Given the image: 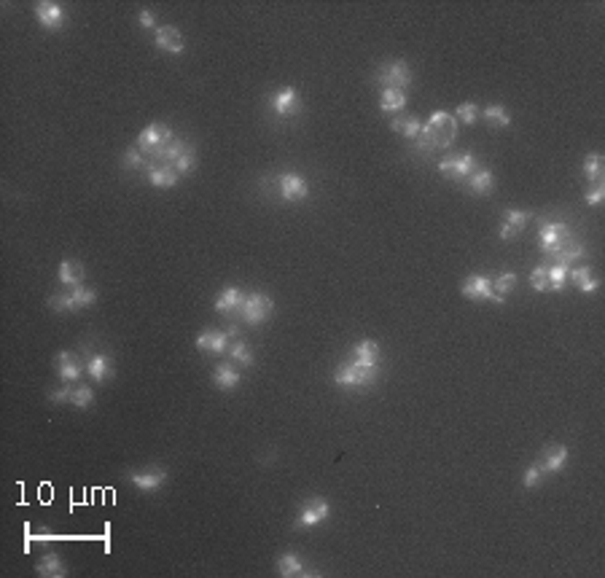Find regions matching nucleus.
Returning a JSON list of instances; mask_svg holds the SVG:
<instances>
[{
  "label": "nucleus",
  "mask_w": 605,
  "mask_h": 578,
  "mask_svg": "<svg viewBox=\"0 0 605 578\" xmlns=\"http://www.w3.org/2000/svg\"><path fill=\"white\" fill-rule=\"evenodd\" d=\"M455 140H458V119L447 110H436L431 122L422 124L420 137H417L422 153H431L436 148H449Z\"/></svg>",
  "instance_id": "f257e3e1"
},
{
  "label": "nucleus",
  "mask_w": 605,
  "mask_h": 578,
  "mask_svg": "<svg viewBox=\"0 0 605 578\" xmlns=\"http://www.w3.org/2000/svg\"><path fill=\"white\" fill-rule=\"evenodd\" d=\"M380 374V369H361L355 363H342L334 372V382L339 387H347V390H366L374 385V379Z\"/></svg>",
  "instance_id": "f03ea898"
},
{
  "label": "nucleus",
  "mask_w": 605,
  "mask_h": 578,
  "mask_svg": "<svg viewBox=\"0 0 605 578\" xmlns=\"http://www.w3.org/2000/svg\"><path fill=\"white\" fill-rule=\"evenodd\" d=\"M274 302L266 293H245V299L240 304V318L248 326H261L272 318Z\"/></svg>",
  "instance_id": "7ed1b4c3"
},
{
  "label": "nucleus",
  "mask_w": 605,
  "mask_h": 578,
  "mask_svg": "<svg viewBox=\"0 0 605 578\" xmlns=\"http://www.w3.org/2000/svg\"><path fill=\"white\" fill-rule=\"evenodd\" d=\"M568 242H573V234L570 229L559 221H543L541 231H538V245L543 256H555L557 251H562Z\"/></svg>",
  "instance_id": "20e7f679"
},
{
  "label": "nucleus",
  "mask_w": 605,
  "mask_h": 578,
  "mask_svg": "<svg viewBox=\"0 0 605 578\" xmlns=\"http://www.w3.org/2000/svg\"><path fill=\"white\" fill-rule=\"evenodd\" d=\"M476 167H479L476 156L468 151L455 153V156H444V159L438 162V173L444 177H449V180H468V177L476 173Z\"/></svg>",
  "instance_id": "39448f33"
},
{
  "label": "nucleus",
  "mask_w": 605,
  "mask_h": 578,
  "mask_svg": "<svg viewBox=\"0 0 605 578\" xmlns=\"http://www.w3.org/2000/svg\"><path fill=\"white\" fill-rule=\"evenodd\" d=\"M328 517H331V503L326 501V498H310V501L301 503V508H299V514H296V522H293V528H296V530H313L315 525L326 522Z\"/></svg>",
  "instance_id": "423d86ee"
},
{
  "label": "nucleus",
  "mask_w": 605,
  "mask_h": 578,
  "mask_svg": "<svg viewBox=\"0 0 605 578\" xmlns=\"http://www.w3.org/2000/svg\"><path fill=\"white\" fill-rule=\"evenodd\" d=\"M463 296L465 299H471V302H492V304H503L506 302V296H501L498 291H495V285H492V280L484 275H471L465 277V282H463Z\"/></svg>",
  "instance_id": "0eeeda50"
},
{
  "label": "nucleus",
  "mask_w": 605,
  "mask_h": 578,
  "mask_svg": "<svg viewBox=\"0 0 605 578\" xmlns=\"http://www.w3.org/2000/svg\"><path fill=\"white\" fill-rule=\"evenodd\" d=\"M377 81L382 84V89H407L411 84V68L404 59L385 62V65L377 70Z\"/></svg>",
  "instance_id": "6e6552de"
},
{
  "label": "nucleus",
  "mask_w": 605,
  "mask_h": 578,
  "mask_svg": "<svg viewBox=\"0 0 605 578\" xmlns=\"http://www.w3.org/2000/svg\"><path fill=\"white\" fill-rule=\"evenodd\" d=\"M169 140H172V129L167 124H159V122H153V124H148L138 135V148L145 153V156H153V151H159L162 146H167Z\"/></svg>",
  "instance_id": "1a4fd4ad"
},
{
  "label": "nucleus",
  "mask_w": 605,
  "mask_h": 578,
  "mask_svg": "<svg viewBox=\"0 0 605 578\" xmlns=\"http://www.w3.org/2000/svg\"><path fill=\"white\" fill-rule=\"evenodd\" d=\"M124 479L132 484V487H138L140 492H156V490H162V484L167 481V471L165 468H145V471H127Z\"/></svg>",
  "instance_id": "9d476101"
},
{
  "label": "nucleus",
  "mask_w": 605,
  "mask_h": 578,
  "mask_svg": "<svg viewBox=\"0 0 605 578\" xmlns=\"http://www.w3.org/2000/svg\"><path fill=\"white\" fill-rule=\"evenodd\" d=\"M277 191L286 202H301L310 197V183L296 173H286L277 177Z\"/></svg>",
  "instance_id": "9b49d317"
},
{
  "label": "nucleus",
  "mask_w": 605,
  "mask_h": 578,
  "mask_svg": "<svg viewBox=\"0 0 605 578\" xmlns=\"http://www.w3.org/2000/svg\"><path fill=\"white\" fill-rule=\"evenodd\" d=\"M269 105H272V110H274L277 116H283V119L301 113V97H299V92H296L293 86H286V89L274 92Z\"/></svg>",
  "instance_id": "f8f14e48"
},
{
  "label": "nucleus",
  "mask_w": 605,
  "mask_h": 578,
  "mask_svg": "<svg viewBox=\"0 0 605 578\" xmlns=\"http://www.w3.org/2000/svg\"><path fill=\"white\" fill-rule=\"evenodd\" d=\"M35 19L41 22V27H46V30H62L68 14H65V8H62L59 3H54V0H41V3H35Z\"/></svg>",
  "instance_id": "ddd939ff"
},
{
  "label": "nucleus",
  "mask_w": 605,
  "mask_h": 578,
  "mask_svg": "<svg viewBox=\"0 0 605 578\" xmlns=\"http://www.w3.org/2000/svg\"><path fill=\"white\" fill-rule=\"evenodd\" d=\"M54 363H57V374H59V379L68 382V385L78 382V379L84 377V372H86V363H81V360L68 350L57 352V360H54Z\"/></svg>",
  "instance_id": "4468645a"
},
{
  "label": "nucleus",
  "mask_w": 605,
  "mask_h": 578,
  "mask_svg": "<svg viewBox=\"0 0 605 578\" xmlns=\"http://www.w3.org/2000/svg\"><path fill=\"white\" fill-rule=\"evenodd\" d=\"M153 44H156V49L167 51V54H180L183 46H186L180 30H175V27H169V25L153 30Z\"/></svg>",
  "instance_id": "2eb2a0df"
},
{
  "label": "nucleus",
  "mask_w": 605,
  "mask_h": 578,
  "mask_svg": "<svg viewBox=\"0 0 605 578\" xmlns=\"http://www.w3.org/2000/svg\"><path fill=\"white\" fill-rule=\"evenodd\" d=\"M355 366L361 369H380V345L371 342V339H363L353 347V360Z\"/></svg>",
  "instance_id": "dca6fc26"
},
{
  "label": "nucleus",
  "mask_w": 605,
  "mask_h": 578,
  "mask_svg": "<svg viewBox=\"0 0 605 578\" xmlns=\"http://www.w3.org/2000/svg\"><path fill=\"white\" fill-rule=\"evenodd\" d=\"M196 347L205 352H213V355H223V352L229 350V334L226 331H216V328H205L196 336Z\"/></svg>",
  "instance_id": "f3484780"
},
{
  "label": "nucleus",
  "mask_w": 605,
  "mask_h": 578,
  "mask_svg": "<svg viewBox=\"0 0 605 578\" xmlns=\"http://www.w3.org/2000/svg\"><path fill=\"white\" fill-rule=\"evenodd\" d=\"M242 382L240 372L234 366V360H221L216 369H213V385L218 390H234Z\"/></svg>",
  "instance_id": "a211bd4d"
},
{
  "label": "nucleus",
  "mask_w": 605,
  "mask_h": 578,
  "mask_svg": "<svg viewBox=\"0 0 605 578\" xmlns=\"http://www.w3.org/2000/svg\"><path fill=\"white\" fill-rule=\"evenodd\" d=\"M145 173H148V183L156 186V189H172L180 180L175 167H169V164H148Z\"/></svg>",
  "instance_id": "6ab92c4d"
},
{
  "label": "nucleus",
  "mask_w": 605,
  "mask_h": 578,
  "mask_svg": "<svg viewBox=\"0 0 605 578\" xmlns=\"http://www.w3.org/2000/svg\"><path fill=\"white\" fill-rule=\"evenodd\" d=\"M538 463H541L543 474H559V471H565V465H568V447H565V444L549 447Z\"/></svg>",
  "instance_id": "aec40b11"
},
{
  "label": "nucleus",
  "mask_w": 605,
  "mask_h": 578,
  "mask_svg": "<svg viewBox=\"0 0 605 578\" xmlns=\"http://www.w3.org/2000/svg\"><path fill=\"white\" fill-rule=\"evenodd\" d=\"M84 277H86V269L81 261H73V258H65L59 264V282L68 285V288H78L84 285Z\"/></svg>",
  "instance_id": "412c9836"
},
{
  "label": "nucleus",
  "mask_w": 605,
  "mask_h": 578,
  "mask_svg": "<svg viewBox=\"0 0 605 578\" xmlns=\"http://www.w3.org/2000/svg\"><path fill=\"white\" fill-rule=\"evenodd\" d=\"M568 282H573L584 293H597V288H600V280L592 275V267H576V269H570V272H568Z\"/></svg>",
  "instance_id": "4be33fe9"
},
{
  "label": "nucleus",
  "mask_w": 605,
  "mask_h": 578,
  "mask_svg": "<svg viewBox=\"0 0 605 578\" xmlns=\"http://www.w3.org/2000/svg\"><path fill=\"white\" fill-rule=\"evenodd\" d=\"M468 183V191L471 194H476V197H487L490 191H492V186H495V177H492V170H487V167H476V173L465 180Z\"/></svg>",
  "instance_id": "5701e85b"
},
{
  "label": "nucleus",
  "mask_w": 605,
  "mask_h": 578,
  "mask_svg": "<svg viewBox=\"0 0 605 578\" xmlns=\"http://www.w3.org/2000/svg\"><path fill=\"white\" fill-rule=\"evenodd\" d=\"M277 573L283 578H299V576H307V570H304V562L299 559V554H280L277 557Z\"/></svg>",
  "instance_id": "b1692460"
},
{
  "label": "nucleus",
  "mask_w": 605,
  "mask_h": 578,
  "mask_svg": "<svg viewBox=\"0 0 605 578\" xmlns=\"http://www.w3.org/2000/svg\"><path fill=\"white\" fill-rule=\"evenodd\" d=\"M86 374L92 377V382H105V379L111 377V374H113V366H111L108 355H102V352L92 355V358L86 360Z\"/></svg>",
  "instance_id": "393cba45"
},
{
  "label": "nucleus",
  "mask_w": 605,
  "mask_h": 578,
  "mask_svg": "<svg viewBox=\"0 0 605 578\" xmlns=\"http://www.w3.org/2000/svg\"><path fill=\"white\" fill-rule=\"evenodd\" d=\"M38 576L41 578H65L68 576V568L62 565V559L57 557L54 552H48L41 557L38 562Z\"/></svg>",
  "instance_id": "a878e982"
},
{
  "label": "nucleus",
  "mask_w": 605,
  "mask_h": 578,
  "mask_svg": "<svg viewBox=\"0 0 605 578\" xmlns=\"http://www.w3.org/2000/svg\"><path fill=\"white\" fill-rule=\"evenodd\" d=\"M245 299V293H242L237 285H226L223 291H221V296L216 299V309L218 312H240V304Z\"/></svg>",
  "instance_id": "bb28decb"
},
{
  "label": "nucleus",
  "mask_w": 605,
  "mask_h": 578,
  "mask_svg": "<svg viewBox=\"0 0 605 578\" xmlns=\"http://www.w3.org/2000/svg\"><path fill=\"white\" fill-rule=\"evenodd\" d=\"M380 108L385 113H401L407 108V89H382V97H380Z\"/></svg>",
  "instance_id": "cd10ccee"
},
{
  "label": "nucleus",
  "mask_w": 605,
  "mask_h": 578,
  "mask_svg": "<svg viewBox=\"0 0 605 578\" xmlns=\"http://www.w3.org/2000/svg\"><path fill=\"white\" fill-rule=\"evenodd\" d=\"M584 177L589 180V183H603L605 180V159H603V153H589L586 159H584Z\"/></svg>",
  "instance_id": "c85d7f7f"
},
{
  "label": "nucleus",
  "mask_w": 605,
  "mask_h": 578,
  "mask_svg": "<svg viewBox=\"0 0 605 578\" xmlns=\"http://www.w3.org/2000/svg\"><path fill=\"white\" fill-rule=\"evenodd\" d=\"M390 126H393V132H398V135H404L407 140H417L420 137V129H422V122L417 119V116H395L393 122H390Z\"/></svg>",
  "instance_id": "c756f323"
},
{
  "label": "nucleus",
  "mask_w": 605,
  "mask_h": 578,
  "mask_svg": "<svg viewBox=\"0 0 605 578\" xmlns=\"http://www.w3.org/2000/svg\"><path fill=\"white\" fill-rule=\"evenodd\" d=\"M186 148H189V143H186V140H175V137H172L167 146H162L159 151H153V156H151V159H156V162H162V164H169V167H172V164H175V159L186 151Z\"/></svg>",
  "instance_id": "7c9ffc66"
},
{
  "label": "nucleus",
  "mask_w": 605,
  "mask_h": 578,
  "mask_svg": "<svg viewBox=\"0 0 605 578\" xmlns=\"http://www.w3.org/2000/svg\"><path fill=\"white\" fill-rule=\"evenodd\" d=\"M482 119L490 126H498V129H506L511 124V116H508V110L503 105H487L482 110Z\"/></svg>",
  "instance_id": "2f4dec72"
},
{
  "label": "nucleus",
  "mask_w": 605,
  "mask_h": 578,
  "mask_svg": "<svg viewBox=\"0 0 605 578\" xmlns=\"http://www.w3.org/2000/svg\"><path fill=\"white\" fill-rule=\"evenodd\" d=\"M549 267V291H562L568 285L570 264H546Z\"/></svg>",
  "instance_id": "473e14b6"
},
{
  "label": "nucleus",
  "mask_w": 605,
  "mask_h": 578,
  "mask_svg": "<svg viewBox=\"0 0 605 578\" xmlns=\"http://www.w3.org/2000/svg\"><path fill=\"white\" fill-rule=\"evenodd\" d=\"M121 167H124V170H145V167H148V159H145V153L135 146V148H127V151H124Z\"/></svg>",
  "instance_id": "72a5a7b5"
},
{
  "label": "nucleus",
  "mask_w": 605,
  "mask_h": 578,
  "mask_svg": "<svg viewBox=\"0 0 605 578\" xmlns=\"http://www.w3.org/2000/svg\"><path fill=\"white\" fill-rule=\"evenodd\" d=\"M229 355H232V360L234 363H240V366H253V352H250V347L242 342V339H237V342H232L229 345Z\"/></svg>",
  "instance_id": "f704fd0d"
},
{
  "label": "nucleus",
  "mask_w": 605,
  "mask_h": 578,
  "mask_svg": "<svg viewBox=\"0 0 605 578\" xmlns=\"http://www.w3.org/2000/svg\"><path fill=\"white\" fill-rule=\"evenodd\" d=\"M71 403L78 406V409H89V406L95 403V390H92L89 385H75V387H73Z\"/></svg>",
  "instance_id": "c9c22d12"
},
{
  "label": "nucleus",
  "mask_w": 605,
  "mask_h": 578,
  "mask_svg": "<svg viewBox=\"0 0 605 578\" xmlns=\"http://www.w3.org/2000/svg\"><path fill=\"white\" fill-rule=\"evenodd\" d=\"M71 296L75 307L78 309H84V307H92L97 302V291L95 288H86V285H78V288H71Z\"/></svg>",
  "instance_id": "e433bc0d"
},
{
  "label": "nucleus",
  "mask_w": 605,
  "mask_h": 578,
  "mask_svg": "<svg viewBox=\"0 0 605 578\" xmlns=\"http://www.w3.org/2000/svg\"><path fill=\"white\" fill-rule=\"evenodd\" d=\"M479 116H482V110L476 102H460L458 110H455V119H460L463 124H476Z\"/></svg>",
  "instance_id": "4c0bfd02"
},
{
  "label": "nucleus",
  "mask_w": 605,
  "mask_h": 578,
  "mask_svg": "<svg viewBox=\"0 0 605 578\" xmlns=\"http://www.w3.org/2000/svg\"><path fill=\"white\" fill-rule=\"evenodd\" d=\"M172 167H175V173H178V175H189V173H192L194 167H196V153L192 151V146L180 153L178 159H175V164H172Z\"/></svg>",
  "instance_id": "58836bf2"
},
{
  "label": "nucleus",
  "mask_w": 605,
  "mask_h": 578,
  "mask_svg": "<svg viewBox=\"0 0 605 578\" xmlns=\"http://www.w3.org/2000/svg\"><path fill=\"white\" fill-rule=\"evenodd\" d=\"M530 285L532 291H549V267L546 264H538L530 272Z\"/></svg>",
  "instance_id": "ea45409f"
},
{
  "label": "nucleus",
  "mask_w": 605,
  "mask_h": 578,
  "mask_svg": "<svg viewBox=\"0 0 605 578\" xmlns=\"http://www.w3.org/2000/svg\"><path fill=\"white\" fill-rule=\"evenodd\" d=\"M48 307H51L54 312H75V309H78V307H75V302H73L71 291L51 296V299H48Z\"/></svg>",
  "instance_id": "a19ab883"
},
{
  "label": "nucleus",
  "mask_w": 605,
  "mask_h": 578,
  "mask_svg": "<svg viewBox=\"0 0 605 578\" xmlns=\"http://www.w3.org/2000/svg\"><path fill=\"white\" fill-rule=\"evenodd\" d=\"M516 280H519V277L514 275V272H503V275H498V280H495L492 285H495V291H498L501 296H508V293L516 288Z\"/></svg>",
  "instance_id": "79ce46f5"
},
{
  "label": "nucleus",
  "mask_w": 605,
  "mask_h": 578,
  "mask_svg": "<svg viewBox=\"0 0 605 578\" xmlns=\"http://www.w3.org/2000/svg\"><path fill=\"white\" fill-rule=\"evenodd\" d=\"M543 468H541V463H532L528 465V471H525V479H522V484H525V490H532V487H538L541 481H543Z\"/></svg>",
  "instance_id": "37998d69"
},
{
  "label": "nucleus",
  "mask_w": 605,
  "mask_h": 578,
  "mask_svg": "<svg viewBox=\"0 0 605 578\" xmlns=\"http://www.w3.org/2000/svg\"><path fill=\"white\" fill-rule=\"evenodd\" d=\"M503 215H506V224H511V227L519 229V231H522L525 224L532 218V213H528V210H506Z\"/></svg>",
  "instance_id": "c03bdc74"
},
{
  "label": "nucleus",
  "mask_w": 605,
  "mask_h": 578,
  "mask_svg": "<svg viewBox=\"0 0 605 578\" xmlns=\"http://www.w3.org/2000/svg\"><path fill=\"white\" fill-rule=\"evenodd\" d=\"M71 398H73V387L68 382H62V387H57V390L48 393V401L51 403H65V401L71 403Z\"/></svg>",
  "instance_id": "a18cd8bd"
},
{
  "label": "nucleus",
  "mask_w": 605,
  "mask_h": 578,
  "mask_svg": "<svg viewBox=\"0 0 605 578\" xmlns=\"http://www.w3.org/2000/svg\"><path fill=\"white\" fill-rule=\"evenodd\" d=\"M138 22H140V27H145V30H156V14H153L151 8H140V11H138Z\"/></svg>",
  "instance_id": "49530a36"
},
{
  "label": "nucleus",
  "mask_w": 605,
  "mask_h": 578,
  "mask_svg": "<svg viewBox=\"0 0 605 578\" xmlns=\"http://www.w3.org/2000/svg\"><path fill=\"white\" fill-rule=\"evenodd\" d=\"M603 197H605V183H597V186L586 194V204H589V207H597V204L603 202Z\"/></svg>",
  "instance_id": "de8ad7c7"
},
{
  "label": "nucleus",
  "mask_w": 605,
  "mask_h": 578,
  "mask_svg": "<svg viewBox=\"0 0 605 578\" xmlns=\"http://www.w3.org/2000/svg\"><path fill=\"white\" fill-rule=\"evenodd\" d=\"M226 334H229V339H237V334H240V328L234 326V323H232V326L226 328Z\"/></svg>",
  "instance_id": "09e8293b"
}]
</instances>
